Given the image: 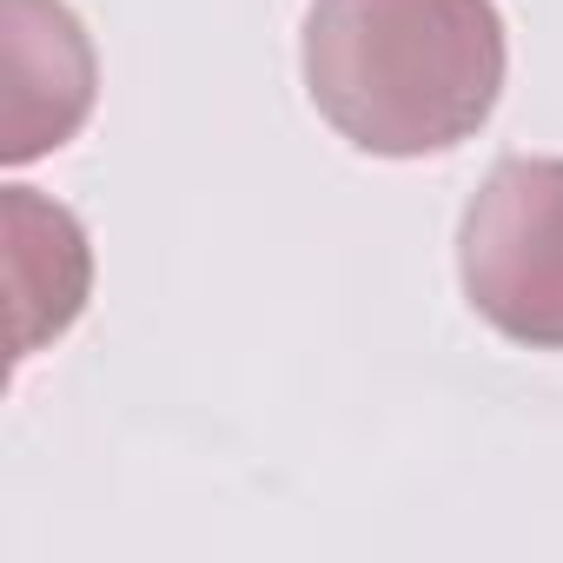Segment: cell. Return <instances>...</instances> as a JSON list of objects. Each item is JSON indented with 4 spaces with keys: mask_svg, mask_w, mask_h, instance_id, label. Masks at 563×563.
Listing matches in <instances>:
<instances>
[{
    "mask_svg": "<svg viewBox=\"0 0 563 563\" xmlns=\"http://www.w3.org/2000/svg\"><path fill=\"white\" fill-rule=\"evenodd\" d=\"M299 67L339 140L431 159L497 113L510 41L497 0H312Z\"/></svg>",
    "mask_w": 563,
    "mask_h": 563,
    "instance_id": "cell-1",
    "label": "cell"
},
{
    "mask_svg": "<svg viewBox=\"0 0 563 563\" xmlns=\"http://www.w3.org/2000/svg\"><path fill=\"white\" fill-rule=\"evenodd\" d=\"M471 312L530 352H563V159L517 153L484 173L457 225Z\"/></svg>",
    "mask_w": 563,
    "mask_h": 563,
    "instance_id": "cell-2",
    "label": "cell"
},
{
    "mask_svg": "<svg viewBox=\"0 0 563 563\" xmlns=\"http://www.w3.org/2000/svg\"><path fill=\"white\" fill-rule=\"evenodd\" d=\"M0 80H8V113H0L8 166L60 153L87 126L100 67L67 0H0Z\"/></svg>",
    "mask_w": 563,
    "mask_h": 563,
    "instance_id": "cell-3",
    "label": "cell"
},
{
    "mask_svg": "<svg viewBox=\"0 0 563 563\" xmlns=\"http://www.w3.org/2000/svg\"><path fill=\"white\" fill-rule=\"evenodd\" d=\"M0 225H8V306H14V358H34L54 345L93 292V245L87 225L60 206L41 199L34 186L0 192Z\"/></svg>",
    "mask_w": 563,
    "mask_h": 563,
    "instance_id": "cell-4",
    "label": "cell"
}]
</instances>
